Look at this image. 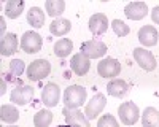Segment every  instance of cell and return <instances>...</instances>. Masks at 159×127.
I'll list each match as a JSON object with an SVG mask.
<instances>
[{"instance_id":"obj_1","label":"cell","mask_w":159,"mask_h":127,"mask_svg":"<svg viewBox=\"0 0 159 127\" xmlns=\"http://www.w3.org/2000/svg\"><path fill=\"white\" fill-rule=\"evenodd\" d=\"M86 97L88 92L83 86H78V84L69 86L64 92V105L65 108H80L86 102Z\"/></svg>"},{"instance_id":"obj_2","label":"cell","mask_w":159,"mask_h":127,"mask_svg":"<svg viewBox=\"0 0 159 127\" xmlns=\"http://www.w3.org/2000/svg\"><path fill=\"white\" fill-rule=\"evenodd\" d=\"M25 73H27V78L30 81H40L51 73V64L46 59H37L29 64Z\"/></svg>"},{"instance_id":"obj_3","label":"cell","mask_w":159,"mask_h":127,"mask_svg":"<svg viewBox=\"0 0 159 127\" xmlns=\"http://www.w3.org/2000/svg\"><path fill=\"white\" fill-rule=\"evenodd\" d=\"M118 116L124 125H134L140 118V110L134 102H124L118 107Z\"/></svg>"},{"instance_id":"obj_4","label":"cell","mask_w":159,"mask_h":127,"mask_svg":"<svg viewBox=\"0 0 159 127\" xmlns=\"http://www.w3.org/2000/svg\"><path fill=\"white\" fill-rule=\"evenodd\" d=\"M42 46H43V40H42V37H40V33H37L34 30L24 32V35L21 38V49L24 53L35 54L42 49Z\"/></svg>"},{"instance_id":"obj_5","label":"cell","mask_w":159,"mask_h":127,"mask_svg":"<svg viewBox=\"0 0 159 127\" xmlns=\"http://www.w3.org/2000/svg\"><path fill=\"white\" fill-rule=\"evenodd\" d=\"M81 53L88 57V59H99L107 54V45L100 40H88L84 43H81Z\"/></svg>"},{"instance_id":"obj_6","label":"cell","mask_w":159,"mask_h":127,"mask_svg":"<svg viewBox=\"0 0 159 127\" xmlns=\"http://www.w3.org/2000/svg\"><path fill=\"white\" fill-rule=\"evenodd\" d=\"M105 105H107V99H105V95L100 94V92L94 94V97H92L86 103V107H84V114H86L88 121L96 119L99 114L103 111Z\"/></svg>"},{"instance_id":"obj_7","label":"cell","mask_w":159,"mask_h":127,"mask_svg":"<svg viewBox=\"0 0 159 127\" xmlns=\"http://www.w3.org/2000/svg\"><path fill=\"white\" fill-rule=\"evenodd\" d=\"M97 73L102 78H115V76L121 73V64L113 57H105L99 62Z\"/></svg>"},{"instance_id":"obj_8","label":"cell","mask_w":159,"mask_h":127,"mask_svg":"<svg viewBox=\"0 0 159 127\" xmlns=\"http://www.w3.org/2000/svg\"><path fill=\"white\" fill-rule=\"evenodd\" d=\"M34 94H35V91L32 86H16L10 94V100L15 105L22 107V105H27L34 99Z\"/></svg>"},{"instance_id":"obj_9","label":"cell","mask_w":159,"mask_h":127,"mask_svg":"<svg viewBox=\"0 0 159 127\" xmlns=\"http://www.w3.org/2000/svg\"><path fill=\"white\" fill-rule=\"evenodd\" d=\"M65 124H69L72 127H89V121L86 118V114H83L78 108H65L62 110Z\"/></svg>"},{"instance_id":"obj_10","label":"cell","mask_w":159,"mask_h":127,"mask_svg":"<svg viewBox=\"0 0 159 127\" xmlns=\"http://www.w3.org/2000/svg\"><path fill=\"white\" fill-rule=\"evenodd\" d=\"M134 59L145 72H153L156 68V59L151 54V51L145 48H135L134 49Z\"/></svg>"},{"instance_id":"obj_11","label":"cell","mask_w":159,"mask_h":127,"mask_svg":"<svg viewBox=\"0 0 159 127\" xmlns=\"http://www.w3.org/2000/svg\"><path fill=\"white\" fill-rule=\"evenodd\" d=\"M59 99H61V89L56 83H48L43 91H42V102L45 103V107L52 108V107H57L59 103Z\"/></svg>"},{"instance_id":"obj_12","label":"cell","mask_w":159,"mask_h":127,"mask_svg":"<svg viewBox=\"0 0 159 127\" xmlns=\"http://www.w3.org/2000/svg\"><path fill=\"white\" fill-rule=\"evenodd\" d=\"M70 68L76 76H83L91 68V59H88L83 53H76L70 59Z\"/></svg>"},{"instance_id":"obj_13","label":"cell","mask_w":159,"mask_h":127,"mask_svg":"<svg viewBox=\"0 0 159 127\" xmlns=\"http://www.w3.org/2000/svg\"><path fill=\"white\" fill-rule=\"evenodd\" d=\"M88 25H89L91 33L99 37V35H102L108 30V18L105 15H102V13H96V15H92L89 18Z\"/></svg>"},{"instance_id":"obj_14","label":"cell","mask_w":159,"mask_h":127,"mask_svg":"<svg viewBox=\"0 0 159 127\" xmlns=\"http://www.w3.org/2000/svg\"><path fill=\"white\" fill-rule=\"evenodd\" d=\"M148 13V7L145 2H130L124 8V15L132 21H142Z\"/></svg>"},{"instance_id":"obj_15","label":"cell","mask_w":159,"mask_h":127,"mask_svg":"<svg viewBox=\"0 0 159 127\" xmlns=\"http://www.w3.org/2000/svg\"><path fill=\"white\" fill-rule=\"evenodd\" d=\"M139 42L143 45V46H154L157 45V38H159V33L157 30L153 27V25H143V27H140L139 30Z\"/></svg>"},{"instance_id":"obj_16","label":"cell","mask_w":159,"mask_h":127,"mask_svg":"<svg viewBox=\"0 0 159 127\" xmlns=\"http://www.w3.org/2000/svg\"><path fill=\"white\" fill-rule=\"evenodd\" d=\"M18 37L15 33H5L0 40V54L2 56H13L18 51Z\"/></svg>"},{"instance_id":"obj_17","label":"cell","mask_w":159,"mask_h":127,"mask_svg":"<svg viewBox=\"0 0 159 127\" xmlns=\"http://www.w3.org/2000/svg\"><path fill=\"white\" fill-rule=\"evenodd\" d=\"M107 92L111 95V97H118V99H121L124 97L127 92H129V86L124 80H119V78H113L108 86H107Z\"/></svg>"},{"instance_id":"obj_18","label":"cell","mask_w":159,"mask_h":127,"mask_svg":"<svg viewBox=\"0 0 159 127\" xmlns=\"http://www.w3.org/2000/svg\"><path fill=\"white\" fill-rule=\"evenodd\" d=\"M72 29V22L69 19H65V18H57L51 22L49 25V32L52 35H56V37H64V35H67Z\"/></svg>"},{"instance_id":"obj_19","label":"cell","mask_w":159,"mask_h":127,"mask_svg":"<svg viewBox=\"0 0 159 127\" xmlns=\"http://www.w3.org/2000/svg\"><path fill=\"white\" fill-rule=\"evenodd\" d=\"M45 11L40 7H32L27 13V22L32 25L34 29H40L45 25Z\"/></svg>"},{"instance_id":"obj_20","label":"cell","mask_w":159,"mask_h":127,"mask_svg":"<svg viewBox=\"0 0 159 127\" xmlns=\"http://www.w3.org/2000/svg\"><path fill=\"white\" fill-rule=\"evenodd\" d=\"M142 116V125L143 127H159V111L153 107L145 108Z\"/></svg>"},{"instance_id":"obj_21","label":"cell","mask_w":159,"mask_h":127,"mask_svg":"<svg viewBox=\"0 0 159 127\" xmlns=\"http://www.w3.org/2000/svg\"><path fill=\"white\" fill-rule=\"evenodd\" d=\"M0 119L7 124H15L19 119V111L15 105H2L0 108Z\"/></svg>"},{"instance_id":"obj_22","label":"cell","mask_w":159,"mask_h":127,"mask_svg":"<svg viewBox=\"0 0 159 127\" xmlns=\"http://www.w3.org/2000/svg\"><path fill=\"white\" fill-rule=\"evenodd\" d=\"M24 11V2L22 0H8L5 5V15L10 19H16Z\"/></svg>"},{"instance_id":"obj_23","label":"cell","mask_w":159,"mask_h":127,"mask_svg":"<svg viewBox=\"0 0 159 127\" xmlns=\"http://www.w3.org/2000/svg\"><path fill=\"white\" fill-rule=\"evenodd\" d=\"M45 10L51 18H61V15L65 10V2L64 0H46L45 2Z\"/></svg>"},{"instance_id":"obj_24","label":"cell","mask_w":159,"mask_h":127,"mask_svg":"<svg viewBox=\"0 0 159 127\" xmlns=\"http://www.w3.org/2000/svg\"><path fill=\"white\" fill-rule=\"evenodd\" d=\"M72 49H73V42L70 40V38H61V40H57L54 43V54L57 57L64 59V57L70 56Z\"/></svg>"},{"instance_id":"obj_25","label":"cell","mask_w":159,"mask_h":127,"mask_svg":"<svg viewBox=\"0 0 159 127\" xmlns=\"http://www.w3.org/2000/svg\"><path fill=\"white\" fill-rule=\"evenodd\" d=\"M54 116L49 110H40L34 116V125L35 127H49Z\"/></svg>"},{"instance_id":"obj_26","label":"cell","mask_w":159,"mask_h":127,"mask_svg":"<svg viewBox=\"0 0 159 127\" xmlns=\"http://www.w3.org/2000/svg\"><path fill=\"white\" fill-rule=\"evenodd\" d=\"M111 29H113V32H115L118 37H126V35H129V32H130L129 25H127L124 21H121V19H113V21H111Z\"/></svg>"},{"instance_id":"obj_27","label":"cell","mask_w":159,"mask_h":127,"mask_svg":"<svg viewBox=\"0 0 159 127\" xmlns=\"http://www.w3.org/2000/svg\"><path fill=\"white\" fill-rule=\"evenodd\" d=\"M97 127H119V124H118L115 116H111V114H103L97 121Z\"/></svg>"},{"instance_id":"obj_28","label":"cell","mask_w":159,"mask_h":127,"mask_svg":"<svg viewBox=\"0 0 159 127\" xmlns=\"http://www.w3.org/2000/svg\"><path fill=\"white\" fill-rule=\"evenodd\" d=\"M22 72H24V62L21 59H13L10 62V73L16 78V76L22 75Z\"/></svg>"},{"instance_id":"obj_29","label":"cell","mask_w":159,"mask_h":127,"mask_svg":"<svg viewBox=\"0 0 159 127\" xmlns=\"http://www.w3.org/2000/svg\"><path fill=\"white\" fill-rule=\"evenodd\" d=\"M151 19H153V22L159 24V5H156V7L151 10Z\"/></svg>"},{"instance_id":"obj_30","label":"cell","mask_w":159,"mask_h":127,"mask_svg":"<svg viewBox=\"0 0 159 127\" xmlns=\"http://www.w3.org/2000/svg\"><path fill=\"white\" fill-rule=\"evenodd\" d=\"M0 24H2V37L5 35V18H0Z\"/></svg>"},{"instance_id":"obj_31","label":"cell","mask_w":159,"mask_h":127,"mask_svg":"<svg viewBox=\"0 0 159 127\" xmlns=\"http://www.w3.org/2000/svg\"><path fill=\"white\" fill-rule=\"evenodd\" d=\"M0 94H2V95L5 94V80L3 78H2V89H0Z\"/></svg>"},{"instance_id":"obj_32","label":"cell","mask_w":159,"mask_h":127,"mask_svg":"<svg viewBox=\"0 0 159 127\" xmlns=\"http://www.w3.org/2000/svg\"><path fill=\"white\" fill-rule=\"evenodd\" d=\"M57 127H72V125H69V124H64V125H57Z\"/></svg>"},{"instance_id":"obj_33","label":"cell","mask_w":159,"mask_h":127,"mask_svg":"<svg viewBox=\"0 0 159 127\" xmlns=\"http://www.w3.org/2000/svg\"><path fill=\"white\" fill-rule=\"evenodd\" d=\"M10 127H18V125H10Z\"/></svg>"}]
</instances>
